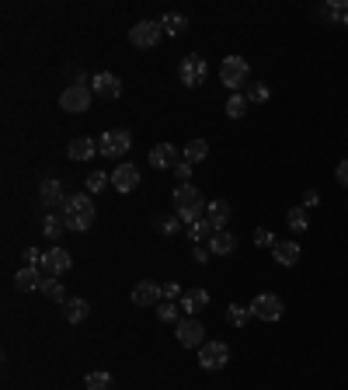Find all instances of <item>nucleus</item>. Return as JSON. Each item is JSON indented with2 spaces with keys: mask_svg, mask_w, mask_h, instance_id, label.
<instances>
[{
  "mask_svg": "<svg viewBox=\"0 0 348 390\" xmlns=\"http://www.w3.org/2000/svg\"><path fill=\"white\" fill-rule=\"evenodd\" d=\"M206 206H209V202L202 199V192H199V188H195L192 181H188V185H178V188H174V213L185 219V226H188V223H195V219L206 217Z\"/></svg>",
  "mask_w": 348,
  "mask_h": 390,
  "instance_id": "nucleus-1",
  "label": "nucleus"
},
{
  "mask_svg": "<svg viewBox=\"0 0 348 390\" xmlns=\"http://www.w3.org/2000/svg\"><path fill=\"white\" fill-rule=\"evenodd\" d=\"M63 219H66V230H77V234L91 230V223H94V202H91V195H66Z\"/></svg>",
  "mask_w": 348,
  "mask_h": 390,
  "instance_id": "nucleus-2",
  "label": "nucleus"
},
{
  "mask_svg": "<svg viewBox=\"0 0 348 390\" xmlns=\"http://www.w3.org/2000/svg\"><path fill=\"white\" fill-rule=\"evenodd\" d=\"M248 77H251V67H248L244 56H226L219 63V81H223V87H230L233 94H240V87L248 84Z\"/></svg>",
  "mask_w": 348,
  "mask_h": 390,
  "instance_id": "nucleus-3",
  "label": "nucleus"
},
{
  "mask_svg": "<svg viewBox=\"0 0 348 390\" xmlns=\"http://www.w3.org/2000/svg\"><path fill=\"white\" fill-rule=\"evenodd\" d=\"M91 84H70L63 94H59V108L63 112H70V115H81V112H87L91 108Z\"/></svg>",
  "mask_w": 348,
  "mask_h": 390,
  "instance_id": "nucleus-4",
  "label": "nucleus"
},
{
  "mask_svg": "<svg viewBox=\"0 0 348 390\" xmlns=\"http://www.w3.org/2000/svg\"><path fill=\"white\" fill-rule=\"evenodd\" d=\"M178 77H181V84L185 87H199L206 84V77H209V63L202 59V56H185L181 59V67H178Z\"/></svg>",
  "mask_w": 348,
  "mask_h": 390,
  "instance_id": "nucleus-5",
  "label": "nucleus"
},
{
  "mask_svg": "<svg viewBox=\"0 0 348 390\" xmlns=\"http://www.w3.org/2000/svg\"><path fill=\"white\" fill-rule=\"evenodd\" d=\"M129 147H132V132L126 130H108L101 132V139H98V150L105 157H122V154H129Z\"/></svg>",
  "mask_w": 348,
  "mask_h": 390,
  "instance_id": "nucleus-6",
  "label": "nucleus"
},
{
  "mask_svg": "<svg viewBox=\"0 0 348 390\" xmlns=\"http://www.w3.org/2000/svg\"><path fill=\"white\" fill-rule=\"evenodd\" d=\"M282 310H286V304H282V297H275V293H261V297L251 300V314H255L258 321H265V324L279 321Z\"/></svg>",
  "mask_w": 348,
  "mask_h": 390,
  "instance_id": "nucleus-7",
  "label": "nucleus"
},
{
  "mask_svg": "<svg viewBox=\"0 0 348 390\" xmlns=\"http://www.w3.org/2000/svg\"><path fill=\"white\" fill-rule=\"evenodd\" d=\"M174 335H178V342H181L185 348H202L206 345V328H202L195 317H181L178 328H174Z\"/></svg>",
  "mask_w": 348,
  "mask_h": 390,
  "instance_id": "nucleus-8",
  "label": "nucleus"
},
{
  "mask_svg": "<svg viewBox=\"0 0 348 390\" xmlns=\"http://www.w3.org/2000/svg\"><path fill=\"white\" fill-rule=\"evenodd\" d=\"M161 35H164V28H161V21H139V25H132L129 32V42L136 49H153V45L161 42Z\"/></svg>",
  "mask_w": 348,
  "mask_h": 390,
  "instance_id": "nucleus-9",
  "label": "nucleus"
},
{
  "mask_svg": "<svg viewBox=\"0 0 348 390\" xmlns=\"http://www.w3.org/2000/svg\"><path fill=\"white\" fill-rule=\"evenodd\" d=\"M230 362V348H226V342H206V345L199 348V366L202 369H223Z\"/></svg>",
  "mask_w": 348,
  "mask_h": 390,
  "instance_id": "nucleus-10",
  "label": "nucleus"
},
{
  "mask_svg": "<svg viewBox=\"0 0 348 390\" xmlns=\"http://www.w3.org/2000/svg\"><path fill=\"white\" fill-rule=\"evenodd\" d=\"M181 161H185V157H181V150H178L174 143H157V147L150 150V168H157V171H174Z\"/></svg>",
  "mask_w": 348,
  "mask_h": 390,
  "instance_id": "nucleus-11",
  "label": "nucleus"
},
{
  "mask_svg": "<svg viewBox=\"0 0 348 390\" xmlns=\"http://www.w3.org/2000/svg\"><path fill=\"white\" fill-rule=\"evenodd\" d=\"M112 188L122 192V195L136 192V188H139V168H136V164H119V168L112 171Z\"/></svg>",
  "mask_w": 348,
  "mask_h": 390,
  "instance_id": "nucleus-12",
  "label": "nucleus"
},
{
  "mask_svg": "<svg viewBox=\"0 0 348 390\" xmlns=\"http://www.w3.org/2000/svg\"><path fill=\"white\" fill-rule=\"evenodd\" d=\"M70 251H63V248H49L42 251V272L45 275H66L70 272Z\"/></svg>",
  "mask_w": 348,
  "mask_h": 390,
  "instance_id": "nucleus-13",
  "label": "nucleus"
},
{
  "mask_svg": "<svg viewBox=\"0 0 348 390\" xmlns=\"http://www.w3.org/2000/svg\"><path fill=\"white\" fill-rule=\"evenodd\" d=\"M91 91H94L98 98H105V101H115V98L122 94V81H119L115 74H94V77H91Z\"/></svg>",
  "mask_w": 348,
  "mask_h": 390,
  "instance_id": "nucleus-14",
  "label": "nucleus"
},
{
  "mask_svg": "<svg viewBox=\"0 0 348 390\" xmlns=\"http://www.w3.org/2000/svg\"><path fill=\"white\" fill-rule=\"evenodd\" d=\"M45 279L42 265H25V268H18V275H14V282H18V289L21 293H32V289H39Z\"/></svg>",
  "mask_w": 348,
  "mask_h": 390,
  "instance_id": "nucleus-15",
  "label": "nucleus"
},
{
  "mask_svg": "<svg viewBox=\"0 0 348 390\" xmlns=\"http://www.w3.org/2000/svg\"><path fill=\"white\" fill-rule=\"evenodd\" d=\"M164 300L157 282H136L132 286V306H157Z\"/></svg>",
  "mask_w": 348,
  "mask_h": 390,
  "instance_id": "nucleus-16",
  "label": "nucleus"
},
{
  "mask_svg": "<svg viewBox=\"0 0 348 390\" xmlns=\"http://www.w3.org/2000/svg\"><path fill=\"white\" fill-rule=\"evenodd\" d=\"M300 255H303V251H300V244H296V241H279V244L272 248V258L279 261L282 268H293V265H300Z\"/></svg>",
  "mask_w": 348,
  "mask_h": 390,
  "instance_id": "nucleus-17",
  "label": "nucleus"
},
{
  "mask_svg": "<svg viewBox=\"0 0 348 390\" xmlns=\"http://www.w3.org/2000/svg\"><path fill=\"white\" fill-rule=\"evenodd\" d=\"M178 306H181V314L195 317L199 310H206V306H209V293H206V289H188V293H181Z\"/></svg>",
  "mask_w": 348,
  "mask_h": 390,
  "instance_id": "nucleus-18",
  "label": "nucleus"
},
{
  "mask_svg": "<svg viewBox=\"0 0 348 390\" xmlns=\"http://www.w3.org/2000/svg\"><path fill=\"white\" fill-rule=\"evenodd\" d=\"M66 154H70V161H81V164H84V161H91V157L101 154V150H98V143H94L91 136H77V139H70Z\"/></svg>",
  "mask_w": 348,
  "mask_h": 390,
  "instance_id": "nucleus-19",
  "label": "nucleus"
},
{
  "mask_svg": "<svg viewBox=\"0 0 348 390\" xmlns=\"http://www.w3.org/2000/svg\"><path fill=\"white\" fill-rule=\"evenodd\" d=\"M39 199H42V206L52 213L56 206H63L66 202V195H63V185L56 181V178H49V181H42V188H39Z\"/></svg>",
  "mask_w": 348,
  "mask_h": 390,
  "instance_id": "nucleus-20",
  "label": "nucleus"
},
{
  "mask_svg": "<svg viewBox=\"0 0 348 390\" xmlns=\"http://www.w3.org/2000/svg\"><path fill=\"white\" fill-rule=\"evenodd\" d=\"M209 251L219 255V258L233 255V251H237V237H233L230 230H216V234H213V241H209Z\"/></svg>",
  "mask_w": 348,
  "mask_h": 390,
  "instance_id": "nucleus-21",
  "label": "nucleus"
},
{
  "mask_svg": "<svg viewBox=\"0 0 348 390\" xmlns=\"http://www.w3.org/2000/svg\"><path fill=\"white\" fill-rule=\"evenodd\" d=\"M206 219H209L216 230H226V219H230V202H223V199H213V202L206 206Z\"/></svg>",
  "mask_w": 348,
  "mask_h": 390,
  "instance_id": "nucleus-22",
  "label": "nucleus"
},
{
  "mask_svg": "<svg viewBox=\"0 0 348 390\" xmlns=\"http://www.w3.org/2000/svg\"><path fill=\"white\" fill-rule=\"evenodd\" d=\"M161 28H164V35H185L188 32V18L185 14H178V11H171V14H161Z\"/></svg>",
  "mask_w": 348,
  "mask_h": 390,
  "instance_id": "nucleus-23",
  "label": "nucleus"
},
{
  "mask_svg": "<svg viewBox=\"0 0 348 390\" xmlns=\"http://www.w3.org/2000/svg\"><path fill=\"white\" fill-rule=\"evenodd\" d=\"M181 157H185L188 164H199V161L209 157V143H206V139H188L185 150H181Z\"/></svg>",
  "mask_w": 348,
  "mask_h": 390,
  "instance_id": "nucleus-24",
  "label": "nucleus"
},
{
  "mask_svg": "<svg viewBox=\"0 0 348 390\" xmlns=\"http://www.w3.org/2000/svg\"><path fill=\"white\" fill-rule=\"evenodd\" d=\"M185 230H188V237H192L195 244H202V241H213V234H216V226H213V223H209L206 217L195 219V223H188Z\"/></svg>",
  "mask_w": 348,
  "mask_h": 390,
  "instance_id": "nucleus-25",
  "label": "nucleus"
},
{
  "mask_svg": "<svg viewBox=\"0 0 348 390\" xmlns=\"http://www.w3.org/2000/svg\"><path fill=\"white\" fill-rule=\"evenodd\" d=\"M87 314H91V304H87V300H81V297H74V300H66V304H63V317H66L70 324L84 321Z\"/></svg>",
  "mask_w": 348,
  "mask_h": 390,
  "instance_id": "nucleus-26",
  "label": "nucleus"
},
{
  "mask_svg": "<svg viewBox=\"0 0 348 390\" xmlns=\"http://www.w3.org/2000/svg\"><path fill=\"white\" fill-rule=\"evenodd\" d=\"M251 317H255V314H251V306H240V304L226 306V324H233V328H244Z\"/></svg>",
  "mask_w": 348,
  "mask_h": 390,
  "instance_id": "nucleus-27",
  "label": "nucleus"
},
{
  "mask_svg": "<svg viewBox=\"0 0 348 390\" xmlns=\"http://www.w3.org/2000/svg\"><path fill=\"white\" fill-rule=\"evenodd\" d=\"M39 289H42L45 297H52L56 304H66V289H63V282H59L56 275H45V279H42V286H39Z\"/></svg>",
  "mask_w": 348,
  "mask_h": 390,
  "instance_id": "nucleus-28",
  "label": "nucleus"
},
{
  "mask_svg": "<svg viewBox=\"0 0 348 390\" xmlns=\"http://www.w3.org/2000/svg\"><path fill=\"white\" fill-rule=\"evenodd\" d=\"M87 195H98V192H105L108 185H112V174H105V171H91L87 174Z\"/></svg>",
  "mask_w": 348,
  "mask_h": 390,
  "instance_id": "nucleus-29",
  "label": "nucleus"
},
{
  "mask_svg": "<svg viewBox=\"0 0 348 390\" xmlns=\"http://www.w3.org/2000/svg\"><path fill=\"white\" fill-rule=\"evenodd\" d=\"M42 234H45V237H52V241H56V237H63V234H66V219L56 217V213H49L45 223H42Z\"/></svg>",
  "mask_w": 348,
  "mask_h": 390,
  "instance_id": "nucleus-30",
  "label": "nucleus"
},
{
  "mask_svg": "<svg viewBox=\"0 0 348 390\" xmlns=\"http://www.w3.org/2000/svg\"><path fill=\"white\" fill-rule=\"evenodd\" d=\"M108 387H112V373H105V369H94V373H87L84 390H108Z\"/></svg>",
  "mask_w": 348,
  "mask_h": 390,
  "instance_id": "nucleus-31",
  "label": "nucleus"
},
{
  "mask_svg": "<svg viewBox=\"0 0 348 390\" xmlns=\"http://www.w3.org/2000/svg\"><path fill=\"white\" fill-rule=\"evenodd\" d=\"M244 112H248V94H230L226 98V115L230 119H244Z\"/></svg>",
  "mask_w": 348,
  "mask_h": 390,
  "instance_id": "nucleus-32",
  "label": "nucleus"
},
{
  "mask_svg": "<svg viewBox=\"0 0 348 390\" xmlns=\"http://www.w3.org/2000/svg\"><path fill=\"white\" fill-rule=\"evenodd\" d=\"M157 317H161L164 324H178V321H181V306L171 304V300H161V306H157Z\"/></svg>",
  "mask_w": 348,
  "mask_h": 390,
  "instance_id": "nucleus-33",
  "label": "nucleus"
},
{
  "mask_svg": "<svg viewBox=\"0 0 348 390\" xmlns=\"http://www.w3.org/2000/svg\"><path fill=\"white\" fill-rule=\"evenodd\" d=\"M345 11H348V4H342V0H327V4L320 7V14H324L327 21H345Z\"/></svg>",
  "mask_w": 348,
  "mask_h": 390,
  "instance_id": "nucleus-34",
  "label": "nucleus"
},
{
  "mask_svg": "<svg viewBox=\"0 0 348 390\" xmlns=\"http://www.w3.org/2000/svg\"><path fill=\"white\" fill-rule=\"evenodd\" d=\"M286 219H289V226H293V230H306V226H310V219H306L303 206H293V210L286 213Z\"/></svg>",
  "mask_w": 348,
  "mask_h": 390,
  "instance_id": "nucleus-35",
  "label": "nucleus"
},
{
  "mask_svg": "<svg viewBox=\"0 0 348 390\" xmlns=\"http://www.w3.org/2000/svg\"><path fill=\"white\" fill-rule=\"evenodd\" d=\"M157 226H161V234H168V237H171V234H178V230L185 226V219H181L178 213H174V217H164L161 223H157Z\"/></svg>",
  "mask_w": 348,
  "mask_h": 390,
  "instance_id": "nucleus-36",
  "label": "nucleus"
},
{
  "mask_svg": "<svg viewBox=\"0 0 348 390\" xmlns=\"http://www.w3.org/2000/svg\"><path fill=\"white\" fill-rule=\"evenodd\" d=\"M268 84H248V101H255V105H261V101H268Z\"/></svg>",
  "mask_w": 348,
  "mask_h": 390,
  "instance_id": "nucleus-37",
  "label": "nucleus"
},
{
  "mask_svg": "<svg viewBox=\"0 0 348 390\" xmlns=\"http://www.w3.org/2000/svg\"><path fill=\"white\" fill-rule=\"evenodd\" d=\"M255 244H258V248H275L279 241H275V234H272V230L258 226V230H255Z\"/></svg>",
  "mask_w": 348,
  "mask_h": 390,
  "instance_id": "nucleus-38",
  "label": "nucleus"
},
{
  "mask_svg": "<svg viewBox=\"0 0 348 390\" xmlns=\"http://www.w3.org/2000/svg\"><path fill=\"white\" fill-rule=\"evenodd\" d=\"M161 297L178 304V300H181V286H178V282H164V286H161Z\"/></svg>",
  "mask_w": 348,
  "mask_h": 390,
  "instance_id": "nucleus-39",
  "label": "nucleus"
},
{
  "mask_svg": "<svg viewBox=\"0 0 348 390\" xmlns=\"http://www.w3.org/2000/svg\"><path fill=\"white\" fill-rule=\"evenodd\" d=\"M174 174H178V181H181V185H188V174H192V164H188V161H181V164L174 168Z\"/></svg>",
  "mask_w": 348,
  "mask_h": 390,
  "instance_id": "nucleus-40",
  "label": "nucleus"
},
{
  "mask_svg": "<svg viewBox=\"0 0 348 390\" xmlns=\"http://www.w3.org/2000/svg\"><path fill=\"white\" fill-rule=\"evenodd\" d=\"M25 261H28V265H42V251H39V248H28V251H25Z\"/></svg>",
  "mask_w": 348,
  "mask_h": 390,
  "instance_id": "nucleus-41",
  "label": "nucleus"
},
{
  "mask_svg": "<svg viewBox=\"0 0 348 390\" xmlns=\"http://www.w3.org/2000/svg\"><path fill=\"white\" fill-rule=\"evenodd\" d=\"M335 178H338L342 185H348V157L342 161V164H338V168H335Z\"/></svg>",
  "mask_w": 348,
  "mask_h": 390,
  "instance_id": "nucleus-42",
  "label": "nucleus"
},
{
  "mask_svg": "<svg viewBox=\"0 0 348 390\" xmlns=\"http://www.w3.org/2000/svg\"><path fill=\"white\" fill-rule=\"evenodd\" d=\"M317 202H320V192H317V188H310V192L303 195V206H317Z\"/></svg>",
  "mask_w": 348,
  "mask_h": 390,
  "instance_id": "nucleus-43",
  "label": "nucleus"
},
{
  "mask_svg": "<svg viewBox=\"0 0 348 390\" xmlns=\"http://www.w3.org/2000/svg\"><path fill=\"white\" fill-rule=\"evenodd\" d=\"M209 255H213L209 248H195V261H199V265H206V261H209Z\"/></svg>",
  "mask_w": 348,
  "mask_h": 390,
  "instance_id": "nucleus-44",
  "label": "nucleus"
},
{
  "mask_svg": "<svg viewBox=\"0 0 348 390\" xmlns=\"http://www.w3.org/2000/svg\"><path fill=\"white\" fill-rule=\"evenodd\" d=\"M342 25H345V28H348V11H345V21H342Z\"/></svg>",
  "mask_w": 348,
  "mask_h": 390,
  "instance_id": "nucleus-45",
  "label": "nucleus"
}]
</instances>
